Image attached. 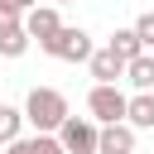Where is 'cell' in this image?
<instances>
[{
  "instance_id": "9",
  "label": "cell",
  "mask_w": 154,
  "mask_h": 154,
  "mask_svg": "<svg viewBox=\"0 0 154 154\" xmlns=\"http://www.w3.org/2000/svg\"><path fill=\"white\" fill-rule=\"evenodd\" d=\"M125 120H130L135 130H154V91H140V96H130V106H125Z\"/></svg>"
},
{
  "instance_id": "2",
  "label": "cell",
  "mask_w": 154,
  "mask_h": 154,
  "mask_svg": "<svg viewBox=\"0 0 154 154\" xmlns=\"http://www.w3.org/2000/svg\"><path fill=\"white\" fill-rule=\"evenodd\" d=\"M58 140H63L67 154H101V130H96V120H87V116H67V120L58 125Z\"/></svg>"
},
{
  "instance_id": "5",
  "label": "cell",
  "mask_w": 154,
  "mask_h": 154,
  "mask_svg": "<svg viewBox=\"0 0 154 154\" xmlns=\"http://www.w3.org/2000/svg\"><path fill=\"white\" fill-rule=\"evenodd\" d=\"M101 154H135V125H130V120H106V130H101Z\"/></svg>"
},
{
  "instance_id": "10",
  "label": "cell",
  "mask_w": 154,
  "mask_h": 154,
  "mask_svg": "<svg viewBox=\"0 0 154 154\" xmlns=\"http://www.w3.org/2000/svg\"><path fill=\"white\" fill-rule=\"evenodd\" d=\"M125 77L135 82V91H154V53H140L125 63Z\"/></svg>"
},
{
  "instance_id": "3",
  "label": "cell",
  "mask_w": 154,
  "mask_h": 154,
  "mask_svg": "<svg viewBox=\"0 0 154 154\" xmlns=\"http://www.w3.org/2000/svg\"><path fill=\"white\" fill-rule=\"evenodd\" d=\"M43 53H53V58H63V63H87L96 48H91V34H87V29H67V24H63V29L43 43Z\"/></svg>"
},
{
  "instance_id": "1",
  "label": "cell",
  "mask_w": 154,
  "mask_h": 154,
  "mask_svg": "<svg viewBox=\"0 0 154 154\" xmlns=\"http://www.w3.org/2000/svg\"><path fill=\"white\" fill-rule=\"evenodd\" d=\"M24 120H29L34 130H58V125L67 120V96L53 91V87H34L29 101H24Z\"/></svg>"
},
{
  "instance_id": "12",
  "label": "cell",
  "mask_w": 154,
  "mask_h": 154,
  "mask_svg": "<svg viewBox=\"0 0 154 154\" xmlns=\"http://www.w3.org/2000/svg\"><path fill=\"white\" fill-rule=\"evenodd\" d=\"M19 125H24V111H14V106H0V144L19 140Z\"/></svg>"
},
{
  "instance_id": "13",
  "label": "cell",
  "mask_w": 154,
  "mask_h": 154,
  "mask_svg": "<svg viewBox=\"0 0 154 154\" xmlns=\"http://www.w3.org/2000/svg\"><path fill=\"white\" fill-rule=\"evenodd\" d=\"M135 34H140V38H144V48H154V10H149V14H140V19H135Z\"/></svg>"
},
{
  "instance_id": "8",
  "label": "cell",
  "mask_w": 154,
  "mask_h": 154,
  "mask_svg": "<svg viewBox=\"0 0 154 154\" xmlns=\"http://www.w3.org/2000/svg\"><path fill=\"white\" fill-rule=\"evenodd\" d=\"M5 149H10V154H67V149H63V140H53L48 130H38V135H29V140L19 135V140H10Z\"/></svg>"
},
{
  "instance_id": "6",
  "label": "cell",
  "mask_w": 154,
  "mask_h": 154,
  "mask_svg": "<svg viewBox=\"0 0 154 154\" xmlns=\"http://www.w3.org/2000/svg\"><path fill=\"white\" fill-rule=\"evenodd\" d=\"M24 29H29V38L48 43V38L63 29V19H58V10H53V5H34V10H29V19H24Z\"/></svg>"
},
{
  "instance_id": "14",
  "label": "cell",
  "mask_w": 154,
  "mask_h": 154,
  "mask_svg": "<svg viewBox=\"0 0 154 154\" xmlns=\"http://www.w3.org/2000/svg\"><path fill=\"white\" fill-rule=\"evenodd\" d=\"M5 5H14V10H34L38 0H5Z\"/></svg>"
},
{
  "instance_id": "4",
  "label": "cell",
  "mask_w": 154,
  "mask_h": 154,
  "mask_svg": "<svg viewBox=\"0 0 154 154\" xmlns=\"http://www.w3.org/2000/svg\"><path fill=\"white\" fill-rule=\"evenodd\" d=\"M125 106H130V96L116 87V82H96L91 87V96H87V111H91V120H125Z\"/></svg>"
},
{
  "instance_id": "11",
  "label": "cell",
  "mask_w": 154,
  "mask_h": 154,
  "mask_svg": "<svg viewBox=\"0 0 154 154\" xmlns=\"http://www.w3.org/2000/svg\"><path fill=\"white\" fill-rule=\"evenodd\" d=\"M111 48L130 63V58H140V53H144V38H140L135 29H116V34H111Z\"/></svg>"
},
{
  "instance_id": "7",
  "label": "cell",
  "mask_w": 154,
  "mask_h": 154,
  "mask_svg": "<svg viewBox=\"0 0 154 154\" xmlns=\"http://www.w3.org/2000/svg\"><path fill=\"white\" fill-rule=\"evenodd\" d=\"M87 67H91V77H96V82H116V77L125 72V58L106 43L101 53H91V58H87Z\"/></svg>"
},
{
  "instance_id": "15",
  "label": "cell",
  "mask_w": 154,
  "mask_h": 154,
  "mask_svg": "<svg viewBox=\"0 0 154 154\" xmlns=\"http://www.w3.org/2000/svg\"><path fill=\"white\" fill-rule=\"evenodd\" d=\"M58 5H77V0H58Z\"/></svg>"
}]
</instances>
